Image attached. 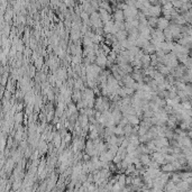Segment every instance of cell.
<instances>
[{
    "instance_id": "6da1fadb",
    "label": "cell",
    "mask_w": 192,
    "mask_h": 192,
    "mask_svg": "<svg viewBox=\"0 0 192 192\" xmlns=\"http://www.w3.org/2000/svg\"><path fill=\"white\" fill-rule=\"evenodd\" d=\"M114 16H115V19H116V21H117V23H122V20L125 19L124 13H122V10H120V9H119V10H117Z\"/></svg>"
}]
</instances>
